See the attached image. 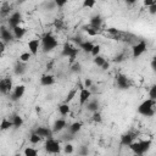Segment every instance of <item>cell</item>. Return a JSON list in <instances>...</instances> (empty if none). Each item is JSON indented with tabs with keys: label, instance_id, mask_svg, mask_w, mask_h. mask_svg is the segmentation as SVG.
I'll use <instances>...</instances> for the list:
<instances>
[{
	"label": "cell",
	"instance_id": "cell-1",
	"mask_svg": "<svg viewBox=\"0 0 156 156\" xmlns=\"http://www.w3.org/2000/svg\"><path fill=\"white\" fill-rule=\"evenodd\" d=\"M151 146V140H139V141H133L129 147L130 150L134 152V155H139L141 156L143 154H145L146 151H149Z\"/></svg>",
	"mask_w": 156,
	"mask_h": 156
},
{
	"label": "cell",
	"instance_id": "cell-2",
	"mask_svg": "<svg viewBox=\"0 0 156 156\" xmlns=\"http://www.w3.org/2000/svg\"><path fill=\"white\" fill-rule=\"evenodd\" d=\"M154 106H155V100H151V99H147L145 101H143L139 107H138V112L145 117H152L155 115V110H154Z\"/></svg>",
	"mask_w": 156,
	"mask_h": 156
},
{
	"label": "cell",
	"instance_id": "cell-3",
	"mask_svg": "<svg viewBox=\"0 0 156 156\" xmlns=\"http://www.w3.org/2000/svg\"><path fill=\"white\" fill-rule=\"evenodd\" d=\"M78 51H79L78 48L72 46L69 43H65V45L62 48V51H61V55L65 56V57H68V62H69V65H72V63L76 62V57L78 55Z\"/></svg>",
	"mask_w": 156,
	"mask_h": 156
},
{
	"label": "cell",
	"instance_id": "cell-4",
	"mask_svg": "<svg viewBox=\"0 0 156 156\" xmlns=\"http://www.w3.org/2000/svg\"><path fill=\"white\" fill-rule=\"evenodd\" d=\"M57 40L56 38L50 34V33H46L43 38H41V45H43V51L44 52H49L51 50H54L56 46H57Z\"/></svg>",
	"mask_w": 156,
	"mask_h": 156
},
{
	"label": "cell",
	"instance_id": "cell-5",
	"mask_svg": "<svg viewBox=\"0 0 156 156\" xmlns=\"http://www.w3.org/2000/svg\"><path fill=\"white\" fill-rule=\"evenodd\" d=\"M45 151L48 154H60L61 151V146L58 144L57 140L50 138V139H46V143H45Z\"/></svg>",
	"mask_w": 156,
	"mask_h": 156
},
{
	"label": "cell",
	"instance_id": "cell-6",
	"mask_svg": "<svg viewBox=\"0 0 156 156\" xmlns=\"http://www.w3.org/2000/svg\"><path fill=\"white\" fill-rule=\"evenodd\" d=\"M12 90V79L6 77L0 80V93L1 94H9Z\"/></svg>",
	"mask_w": 156,
	"mask_h": 156
},
{
	"label": "cell",
	"instance_id": "cell-7",
	"mask_svg": "<svg viewBox=\"0 0 156 156\" xmlns=\"http://www.w3.org/2000/svg\"><path fill=\"white\" fill-rule=\"evenodd\" d=\"M116 83H117V87L122 90L128 89L130 87V82L124 74H117L116 76Z\"/></svg>",
	"mask_w": 156,
	"mask_h": 156
},
{
	"label": "cell",
	"instance_id": "cell-8",
	"mask_svg": "<svg viewBox=\"0 0 156 156\" xmlns=\"http://www.w3.org/2000/svg\"><path fill=\"white\" fill-rule=\"evenodd\" d=\"M133 56L134 57H139L143 52H145V50H146V43L144 41V40H140L139 43H136V44H134L133 45Z\"/></svg>",
	"mask_w": 156,
	"mask_h": 156
},
{
	"label": "cell",
	"instance_id": "cell-9",
	"mask_svg": "<svg viewBox=\"0 0 156 156\" xmlns=\"http://www.w3.org/2000/svg\"><path fill=\"white\" fill-rule=\"evenodd\" d=\"M24 91H26V87H24V85L21 84V85L15 87L13 90H12V93H11V100H12V101H17V100H20V99L23 96Z\"/></svg>",
	"mask_w": 156,
	"mask_h": 156
},
{
	"label": "cell",
	"instance_id": "cell-10",
	"mask_svg": "<svg viewBox=\"0 0 156 156\" xmlns=\"http://www.w3.org/2000/svg\"><path fill=\"white\" fill-rule=\"evenodd\" d=\"M0 38L2 39V43H10L13 40V34L5 26H0Z\"/></svg>",
	"mask_w": 156,
	"mask_h": 156
},
{
	"label": "cell",
	"instance_id": "cell-11",
	"mask_svg": "<svg viewBox=\"0 0 156 156\" xmlns=\"http://www.w3.org/2000/svg\"><path fill=\"white\" fill-rule=\"evenodd\" d=\"M21 21H22V15H21L18 11H16V12H13V13L9 17V26L13 29L15 27H18V26H20Z\"/></svg>",
	"mask_w": 156,
	"mask_h": 156
},
{
	"label": "cell",
	"instance_id": "cell-12",
	"mask_svg": "<svg viewBox=\"0 0 156 156\" xmlns=\"http://www.w3.org/2000/svg\"><path fill=\"white\" fill-rule=\"evenodd\" d=\"M35 134H38L40 138H46V139H50L52 138V130L48 127H38L35 130H34Z\"/></svg>",
	"mask_w": 156,
	"mask_h": 156
},
{
	"label": "cell",
	"instance_id": "cell-13",
	"mask_svg": "<svg viewBox=\"0 0 156 156\" xmlns=\"http://www.w3.org/2000/svg\"><path fill=\"white\" fill-rule=\"evenodd\" d=\"M66 127H67L66 121L63 118H58V119H56L54 122V126H52V129L51 130H52V133H58V132L63 130Z\"/></svg>",
	"mask_w": 156,
	"mask_h": 156
},
{
	"label": "cell",
	"instance_id": "cell-14",
	"mask_svg": "<svg viewBox=\"0 0 156 156\" xmlns=\"http://www.w3.org/2000/svg\"><path fill=\"white\" fill-rule=\"evenodd\" d=\"M134 134H132V133H126V134H123L122 136H121V146H129L133 141H134Z\"/></svg>",
	"mask_w": 156,
	"mask_h": 156
},
{
	"label": "cell",
	"instance_id": "cell-15",
	"mask_svg": "<svg viewBox=\"0 0 156 156\" xmlns=\"http://www.w3.org/2000/svg\"><path fill=\"white\" fill-rule=\"evenodd\" d=\"M26 71H27V65L24 62H21V61L16 62V65L13 67V72L16 76H23L26 73Z\"/></svg>",
	"mask_w": 156,
	"mask_h": 156
},
{
	"label": "cell",
	"instance_id": "cell-16",
	"mask_svg": "<svg viewBox=\"0 0 156 156\" xmlns=\"http://www.w3.org/2000/svg\"><path fill=\"white\" fill-rule=\"evenodd\" d=\"M89 24H90L93 28L100 30L101 24H102V17H101L100 15H94V16L90 18V23H89Z\"/></svg>",
	"mask_w": 156,
	"mask_h": 156
},
{
	"label": "cell",
	"instance_id": "cell-17",
	"mask_svg": "<svg viewBox=\"0 0 156 156\" xmlns=\"http://www.w3.org/2000/svg\"><path fill=\"white\" fill-rule=\"evenodd\" d=\"M39 44H40V41L38 39H32V40L28 41V49H29L30 55H37L38 54Z\"/></svg>",
	"mask_w": 156,
	"mask_h": 156
},
{
	"label": "cell",
	"instance_id": "cell-18",
	"mask_svg": "<svg viewBox=\"0 0 156 156\" xmlns=\"http://www.w3.org/2000/svg\"><path fill=\"white\" fill-rule=\"evenodd\" d=\"M91 96V93L89 91V89H80V93H79V104L80 106H83Z\"/></svg>",
	"mask_w": 156,
	"mask_h": 156
},
{
	"label": "cell",
	"instance_id": "cell-19",
	"mask_svg": "<svg viewBox=\"0 0 156 156\" xmlns=\"http://www.w3.org/2000/svg\"><path fill=\"white\" fill-rule=\"evenodd\" d=\"M85 104H87V110H88V111H91L93 113L96 112L98 108H99V106H100L98 99H89Z\"/></svg>",
	"mask_w": 156,
	"mask_h": 156
},
{
	"label": "cell",
	"instance_id": "cell-20",
	"mask_svg": "<svg viewBox=\"0 0 156 156\" xmlns=\"http://www.w3.org/2000/svg\"><path fill=\"white\" fill-rule=\"evenodd\" d=\"M54 83H55V77L51 76V74H44V76H41V78H40V84L44 85V87L52 85Z\"/></svg>",
	"mask_w": 156,
	"mask_h": 156
},
{
	"label": "cell",
	"instance_id": "cell-21",
	"mask_svg": "<svg viewBox=\"0 0 156 156\" xmlns=\"http://www.w3.org/2000/svg\"><path fill=\"white\" fill-rule=\"evenodd\" d=\"M10 121H11V123H12V127H15V128H20V127L23 124V119H22V117L18 116V115H12L11 118H10Z\"/></svg>",
	"mask_w": 156,
	"mask_h": 156
},
{
	"label": "cell",
	"instance_id": "cell-22",
	"mask_svg": "<svg viewBox=\"0 0 156 156\" xmlns=\"http://www.w3.org/2000/svg\"><path fill=\"white\" fill-rule=\"evenodd\" d=\"M80 128H82V123L80 122H74V123H72L68 127V133L72 134V135H74V134H77L80 130Z\"/></svg>",
	"mask_w": 156,
	"mask_h": 156
},
{
	"label": "cell",
	"instance_id": "cell-23",
	"mask_svg": "<svg viewBox=\"0 0 156 156\" xmlns=\"http://www.w3.org/2000/svg\"><path fill=\"white\" fill-rule=\"evenodd\" d=\"M13 38H16V39H21L24 34H26V29L23 28V27H15L13 29Z\"/></svg>",
	"mask_w": 156,
	"mask_h": 156
},
{
	"label": "cell",
	"instance_id": "cell-24",
	"mask_svg": "<svg viewBox=\"0 0 156 156\" xmlns=\"http://www.w3.org/2000/svg\"><path fill=\"white\" fill-rule=\"evenodd\" d=\"M93 46H94V44H93L91 41H83L78 48H79V49H82L84 52H91Z\"/></svg>",
	"mask_w": 156,
	"mask_h": 156
},
{
	"label": "cell",
	"instance_id": "cell-25",
	"mask_svg": "<svg viewBox=\"0 0 156 156\" xmlns=\"http://www.w3.org/2000/svg\"><path fill=\"white\" fill-rule=\"evenodd\" d=\"M10 11H11L10 4L5 2V4H2V6L0 7V16H7V15L10 13Z\"/></svg>",
	"mask_w": 156,
	"mask_h": 156
},
{
	"label": "cell",
	"instance_id": "cell-26",
	"mask_svg": "<svg viewBox=\"0 0 156 156\" xmlns=\"http://www.w3.org/2000/svg\"><path fill=\"white\" fill-rule=\"evenodd\" d=\"M58 112L62 115V116H67L68 113H69V106H68V104H61V105H58Z\"/></svg>",
	"mask_w": 156,
	"mask_h": 156
},
{
	"label": "cell",
	"instance_id": "cell-27",
	"mask_svg": "<svg viewBox=\"0 0 156 156\" xmlns=\"http://www.w3.org/2000/svg\"><path fill=\"white\" fill-rule=\"evenodd\" d=\"M11 127H12L11 121L7 119V118H2V121H1V123H0V130H6V129H9V128H11Z\"/></svg>",
	"mask_w": 156,
	"mask_h": 156
},
{
	"label": "cell",
	"instance_id": "cell-28",
	"mask_svg": "<svg viewBox=\"0 0 156 156\" xmlns=\"http://www.w3.org/2000/svg\"><path fill=\"white\" fill-rule=\"evenodd\" d=\"M83 29H84V30H85V32H87L89 35H93V37H94V35H96V34L100 32V30H98V29L93 28L90 24H89V26H84V27H83Z\"/></svg>",
	"mask_w": 156,
	"mask_h": 156
},
{
	"label": "cell",
	"instance_id": "cell-29",
	"mask_svg": "<svg viewBox=\"0 0 156 156\" xmlns=\"http://www.w3.org/2000/svg\"><path fill=\"white\" fill-rule=\"evenodd\" d=\"M43 7H44V10H55L56 9V4H55V1L49 0V1H45L43 4Z\"/></svg>",
	"mask_w": 156,
	"mask_h": 156
},
{
	"label": "cell",
	"instance_id": "cell-30",
	"mask_svg": "<svg viewBox=\"0 0 156 156\" xmlns=\"http://www.w3.org/2000/svg\"><path fill=\"white\" fill-rule=\"evenodd\" d=\"M71 67V72H73V73H79L80 71H82V66H80V63L78 62V61H76L74 63H72V65H69Z\"/></svg>",
	"mask_w": 156,
	"mask_h": 156
},
{
	"label": "cell",
	"instance_id": "cell-31",
	"mask_svg": "<svg viewBox=\"0 0 156 156\" xmlns=\"http://www.w3.org/2000/svg\"><path fill=\"white\" fill-rule=\"evenodd\" d=\"M76 94H77V89H76V88L72 89V90H69L68 94H67V96H66V99H65V104H68L69 101H72L73 98L76 96Z\"/></svg>",
	"mask_w": 156,
	"mask_h": 156
},
{
	"label": "cell",
	"instance_id": "cell-32",
	"mask_svg": "<svg viewBox=\"0 0 156 156\" xmlns=\"http://www.w3.org/2000/svg\"><path fill=\"white\" fill-rule=\"evenodd\" d=\"M77 154H78L79 156H88V154H89V149H88V146H87V145H82V146H79Z\"/></svg>",
	"mask_w": 156,
	"mask_h": 156
},
{
	"label": "cell",
	"instance_id": "cell-33",
	"mask_svg": "<svg viewBox=\"0 0 156 156\" xmlns=\"http://www.w3.org/2000/svg\"><path fill=\"white\" fill-rule=\"evenodd\" d=\"M40 140H41V138H40L38 134H35L34 132H32V134L29 135V141H30L32 144H38Z\"/></svg>",
	"mask_w": 156,
	"mask_h": 156
},
{
	"label": "cell",
	"instance_id": "cell-34",
	"mask_svg": "<svg viewBox=\"0 0 156 156\" xmlns=\"http://www.w3.org/2000/svg\"><path fill=\"white\" fill-rule=\"evenodd\" d=\"M24 156H38V151L33 147H26L24 149Z\"/></svg>",
	"mask_w": 156,
	"mask_h": 156
},
{
	"label": "cell",
	"instance_id": "cell-35",
	"mask_svg": "<svg viewBox=\"0 0 156 156\" xmlns=\"http://www.w3.org/2000/svg\"><path fill=\"white\" fill-rule=\"evenodd\" d=\"M105 58L102 57V56H100V55H98V56H95L94 57V63L96 65V66H99V67H101L104 63H105Z\"/></svg>",
	"mask_w": 156,
	"mask_h": 156
},
{
	"label": "cell",
	"instance_id": "cell-36",
	"mask_svg": "<svg viewBox=\"0 0 156 156\" xmlns=\"http://www.w3.org/2000/svg\"><path fill=\"white\" fill-rule=\"evenodd\" d=\"M30 52H23V54H21L20 55V61L21 62H27V61H29V58H30Z\"/></svg>",
	"mask_w": 156,
	"mask_h": 156
},
{
	"label": "cell",
	"instance_id": "cell-37",
	"mask_svg": "<svg viewBox=\"0 0 156 156\" xmlns=\"http://www.w3.org/2000/svg\"><path fill=\"white\" fill-rule=\"evenodd\" d=\"M149 96L151 100H156V85L154 84L149 90Z\"/></svg>",
	"mask_w": 156,
	"mask_h": 156
},
{
	"label": "cell",
	"instance_id": "cell-38",
	"mask_svg": "<svg viewBox=\"0 0 156 156\" xmlns=\"http://www.w3.org/2000/svg\"><path fill=\"white\" fill-rule=\"evenodd\" d=\"M93 121H94V122H96V123H100V122L102 121L101 113H100L99 111H96V112H94V113H93Z\"/></svg>",
	"mask_w": 156,
	"mask_h": 156
},
{
	"label": "cell",
	"instance_id": "cell-39",
	"mask_svg": "<svg viewBox=\"0 0 156 156\" xmlns=\"http://www.w3.org/2000/svg\"><path fill=\"white\" fill-rule=\"evenodd\" d=\"M63 151H65V154H72L73 152V145L71 143H67L63 147Z\"/></svg>",
	"mask_w": 156,
	"mask_h": 156
},
{
	"label": "cell",
	"instance_id": "cell-40",
	"mask_svg": "<svg viewBox=\"0 0 156 156\" xmlns=\"http://www.w3.org/2000/svg\"><path fill=\"white\" fill-rule=\"evenodd\" d=\"M100 49H101V48H100V45H94V46H93V49H91V52H90V54L95 57V56H98V55H99Z\"/></svg>",
	"mask_w": 156,
	"mask_h": 156
},
{
	"label": "cell",
	"instance_id": "cell-41",
	"mask_svg": "<svg viewBox=\"0 0 156 156\" xmlns=\"http://www.w3.org/2000/svg\"><path fill=\"white\" fill-rule=\"evenodd\" d=\"M95 5L94 0H84L83 1V7H93Z\"/></svg>",
	"mask_w": 156,
	"mask_h": 156
},
{
	"label": "cell",
	"instance_id": "cell-42",
	"mask_svg": "<svg viewBox=\"0 0 156 156\" xmlns=\"http://www.w3.org/2000/svg\"><path fill=\"white\" fill-rule=\"evenodd\" d=\"M55 27L56 28H58V29H61L62 27H63V22H62V20H55Z\"/></svg>",
	"mask_w": 156,
	"mask_h": 156
},
{
	"label": "cell",
	"instance_id": "cell-43",
	"mask_svg": "<svg viewBox=\"0 0 156 156\" xmlns=\"http://www.w3.org/2000/svg\"><path fill=\"white\" fill-rule=\"evenodd\" d=\"M123 60H124V54L122 52V54H119V55H117V56L115 57V60H113V61H115V62H122Z\"/></svg>",
	"mask_w": 156,
	"mask_h": 156
},
{
	"label": "cell",
	"instance_id": "cell-44",
	"mask_svg": "<svg viewBox=\"0 0 156 156\" xmlns=\"http://www.w3.org/2000/svg\"><path fill=\"white\" fill-rule=\"evenodd\" d=\"M91 85H93V82H91V79H88V78H87V79L84 80V89H89Z\"/></svg>",
	"mask_w": 156,
	"mask_h": 156
},
{
	"label": "cell",
	"instance_id": "cell-45",
	"mask_svg": "<svg viewBox=\"0 0 156 156\" xmlns=\"http://www.w3.org/2000/svg\"><path fill=\"white\" fill-rule=\"evenodd\" d=\"M73 139V135L72 134H69V133H66V134H63L62 135V140H65V141H69V140H72Z\"/></svg>",
	"mask_w": 156,
	"mask_h": 156
},
{
	"label": "cell",
	"instance_id": "cell-46",
	"mask_svg": "<svg viewBox=\"0 0 156 156\" xmlns=\"http://www.w3.org/2000/svg\"><path fill=\"white\" fill-rule=\"evenodd\" d=\"M72 40H73V41H74V43H76L78 46H79V45L83 43V40H82V38H80V37H73V38H72Z\"/></svg>",
	"mask_w": 156,
	"mask_h": 156
},
{
	"label": "cell",
	"instance_id": "cell-47",
	"mask_svg": "<svg viewBox=\"0 0 156 156\" xmlns=\"http://www.w3.org/2000/svg\"><path fill=\"white\" fill-rule=\"evenodd\" d=\"M66 0H57V1H55V4H56V7H61V6H63V5H66Z\"/></svg>",
	"mask_w": 156,
	"mask_h": 156
},
{
	"label": "cell",
	"instance_id": "cell-48",
	"mask_svg": "<svg viewBox=\"0 0 156 156\" xmlns=\"http://www.w3.org/2000/svg\"><path fill=\"white\" fill-rule=\"evenodd\" d=\"M149 11H150L151 15H155V13H156V2L150 6V10H149Z\"/></svg>",
	"mask_w": 156,
	"mask_h": 156
},
{
	"label": "cell",
	"instance_id": "cell-49",
	"mask_svg": "<svg viewBox=\"0 0 156 156\" xmlns=\"http://www.w3.org/2000/svg\"><path fill=\"white\" fill-rule=\"evenodd\" d=\"M151 68H152V71H155V69H156V57H154V58H152V62H151Z\"/></svg>",
	"mask_w": 156,
	"mask_h": 156
},
{
	"label": "cell",
	"instance_id": "cell-50",
	"mask_svg": "<svg viewBox=\"0 0 156 156\" xmlns=\"http://www.w3.org/2000/svg\"><path fill=\"white\" fill-rule=\"evenodd\" d=\"M5 50V43H2V40H0V52H2Z\"/></svg>",
	"mask_w": 156,
	"mask_h": 156
},
{
	"label": "cell",
	"instance_id": "cell-51",
	"mask_svg": "<svg viewBox=\"0 0 156 156\" xmlns=\"http://www.w3.org/2000/svg\"><path fill=\"white\" fill-rule=\"evenodd\" d=\"M108 66H110V65H108V62H106V61H105V63L101 66V68H102V69H107V68H108Z\"/></svg>",
	"mask_w": 156,
	"mask_h": 156
},
{
	"label": "cell",
	"instance_id": "cell-52",
	"mask_svg": "<svg viewBox=\"0 0 156 156\" xmlns=\"http://www.w3.org/2000/svg\"><path fill=\"white\" fill-rule=\"evenodd\" d=\"M152 4H155V1H149V0L147 1H144V5H147V6H151Z\"/></svg>",
	"mask_w": 156,
	"mask_h": 156
},
{
	"label": "cell",
	"instance_id": "cell-53",
	"mask_svg": "<svg viewBox=\"0 0 156 156\" xmlns=\"http://www.w3.org/2000/svg\"><path fill=\"white\" fill-rule=\"evenodd\" d=\"M1 56H2V52H0V58H1Z\"/></svg>",
	"mask_w": 156,
	"mask_h": 156
},
{
	"label": "cell",
	"instance_id": "cell-54",
	"mask_svg": "<svg viewBox=\"0 0 156 156\" xmlns=\"http://www.w3.org/2000/svg\"><path fill=\"white\" fill-rule=\"evenodd\" d=\"M15 156H20V155H18V154H16V155H15Z\"/></svg>",
	"mask_w": 156,
	"mask_h": 156
},
{
	"label": "cell",
	"instance_id": "cell-55",
	"mask_svg": "<svg viewBox=\"0 0 156 156\" xmlns=\"http://www.w3.org/2000/svg\"><path fill=\"white\" fill-rule=\"evenodd\" d=\"M134 156H139V155H134Z\"/></svg>",
	"mask_w": 156,
	"mask_h": 156
}]
</instances>
